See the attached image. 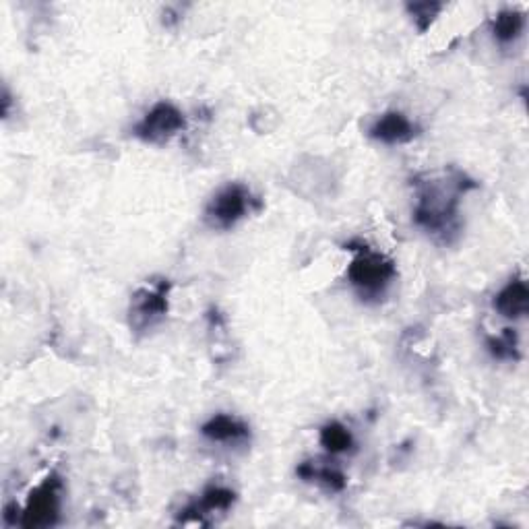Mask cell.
I'll return each instance as SVG.
<instances>
[{"label": "cell", "mask_w": 529, "mask_h": 529, "mask_svg": "<svg viewBox=\"0 0 529 529\" xmlns=\"http://www.w3.org/2000/svg\"><path fill=\"white\" fill-rule=\"evenodd\" d=\"M414 224L434 240L445 244L461 230L459 203L465 193L478 189V184L457 168H445L414 180Z\"/></svg>", "instance_id": "obj_1"}, {"label": "cell", "mask_w": 529, "mask_h": 529, "mask_svg": "<svg viewBox=\"0 0 529 529\" xmlns=\"http://www.w3.org/2000/svg\"><path fill=\"white\" fill-rule=\"evenodd\" d=\"M348 248L354 253V259L346 271L352 290L362 302H381L397 279L395 263L387 255L372 251L364 242H350Z\"/></svg>", "instance_id": "obj_2"}, {"label": "cell", "mask_w": 529, "mask_h": 529, "mask_svg": "<svg viewBox=\"0 0 529 529\" xmlns=\"http://www.w3.org/2000/svg\"><path fill=\"white\" fill-rule=\"evenodd\" d=\"M257 205V199L246 184L230 182L211 197L205 207L203 220L211 230L226 232L232 230L238 222H242Z\"/></svg>", "instance_id": "obj_3"}, {"label": "cell", "mask_w": 529, "mask_h": 529, "mask_svg": "<svg viewBox=\"0 0 529 529\" xmlns=\"http://www.w3.org/2000/svg\"><path fill=\"white\" fill-rule=\"evenodd\" d=\"M62 492H65V484L60 476L54 472L48 474L42 484L29 492L27 503L21 509L19 525L25 529L54 527L62 511Z\"/></svg>", "instance_id": "obj_4"}, {"label": "cell", "mask_w": 529, "mask_h": 529, "mask_svg": "<svg viewBox=\"0 0 529 529\" xmlns=\"http://www.w3.org/2000/svg\"><path fill=\"white\" fill-rule=\"evenodd\" d=\"M168 294L170 282L160 279V282H151L141 286L129 302V327L135 335H145L147 331L158 327L168 315Z\"/></svg>", "instance_id": "obj_5"}, {"label": "cell", "mask_w": 529, "mask_h": 529, "mask_svg": "<svg viewBox=\"0 0 529 529\" xmlns=\"http://www.w3.org/2000/svg\"><path fill=\"white\" fill-rule=\"evenodd\" d=\"M186 129V118L172 102L155 104L135 127V137L149 145H166Z\"/></svg>", "instance_id": "obj_6"}, {"label": "cell", "mask_w": 529, "mask_h": 529, "mask_svg": "<svg viewBox=\"0 0 529 529\" xmlns=\"http://www.w3.org/2000/svg\"><path fill=\"white\" fill-rule=\"evenodd\" d=\"M236 492L228 486H222V484H211L203 490L201 499L199 501H193L189 507L182 509L180 513V523H199V525H205V517L207 515H213V513H226L234 507L236 503Z\"/></svg>", "instance_id": "obj_7"}, {"label": "cell", "mask_w": 529, "mask_h": 529, "mask_svg": "<svg viewBox=\"0 0 529 529\" xmlns=\"http://www.w3.org/2000/svg\"><path fill=\"white\" fill-rule=\"evenodd\" d=\"M368 135L383 145H403L418 137V127L403 112L391 110L375 120Z\"/></svg>", "instance_id": "obj_8"}, {"label": "cell", "mask_w": 529, "mask_h": 529, "mask_svg": "<svg viewBox=\"0 0 529 529\" xmlns=\"http://www.w3.org/2000/svg\"><path fill=\"white\" fill-rule=\"evenodd\" d=\"M201 434L211 443H244L251 439V428L236 416L217 414L201 426Z\"/></svg>", "instance_id": "obj_9"}, {"label": "cell", "mask_w": 529, "mask_h": 529, "mask_svg": "<svg viewBox=\"0 0 529 529\" xmlns=\"http://www.w3.org/2000/svg\"><path fill=\"white\" fill-rule=\"evenodd\" d=\"M492 306L496 313L505 319L519 321L527 315L529 308V288L523 277H515L511 282L494 296Z\"/></svg>", "instance_id": "obj_10"}, {"label": "cell", "mask_w": 529, "mask_h": 529, "mask_svg": "<svg viewBox=\"0 0 529 529\" xmlns=\"http://www.w3.org/2000/svg\"><path fill=\"white\" fill-rule=\"evenodd\" d=\"M296 474L304 482H317L329 492H341L348 486L346 474L341 472L333 461H323V459L304 461L296 468Z\"/></svg>", "instance_id": "obj_11"}, {"label": "cell", "mask_w": 529, "mask_h": 529, "mask_svg": "<svg viewBox=\"0 0 529 529\" xmlns=\"http://www.w3.org/2000/svg\"><path fill=\"white\" fill-rule=\"evenodd\" d=\"M490 29H492L494 40L499 42L501 46L515 44L525 29V13L513 11V9L501 11L499 15L492 17Z\"/></svg>", "instance_id": "obj_12"}, {"label": "cell", "mask_w": 529, "mask_h": 529, "mask_svg": "<svg viewBox=\"0 0 529 529\" xmlns=\"http://www.w3.org/2000/svg\"><path fill=\"white\" fill-rule=\"evenodd\" d=\"M319 441L325 447V451L331 453V455L348 453V451L354 449V437H352L350 428L344 426L341 422H337V420H331V422H327L321 428Z\"/></svg>", "instance_id": "obj_13"}, {"label": "cell", "mask_w": 529, "mask_h": 529, "mask_svg": "<svg viewBox=\"0 0 529 529\" xmlns=\"http://www.w3.org/2000/svg\"><path fill=\"white\" fill-rule=\"evenodd\" d=\"M486 348L496 360H513L517 362L519 356V341L513 329H505L501 335L486 337Z\"/></svg>", "instance_id": "obj_14"}, {"label": "cell", "mask_w": 529, "mask_h": 529, "mask_svg": "<svg viewBox=\"0 0 529 529\" xmlns=\"http://www.w3.org/2000/svg\"><path fill=\"white\" fill-rule=\"evenodd\" d=\"M406 9H408L410 17L414 19L416 27L424 34V31L430 29L434 19H437L439 13L443 11V5L441 3H428L426 0V3H410Z\"/></svg>", "instance_id": "obj_15"}]
</instances>
